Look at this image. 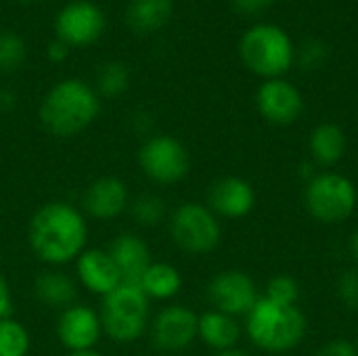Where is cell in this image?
I'll use <instances>...</instances> for the list:
<instances>
[{"instance_id": "9a60e30c", "label": "cell", "mask_w": 358, "mask_h": 356, "mask_svg": "<svg viewBox=\"0 0 358 356\" xmlns=\"http://www.w3.org/2000/svg\"><path fill=\"white\" fill-rule=\"evenodd\" d=\"M73 266H76L78 285L99 298H105L107 294H111L115 287H120L124 283L120 269L115 266L107 248L105 250L103 248H86L78 256Z\"/></svg>"}, {"instance_id": "2e32d148", "label": "cell", "mask_w": 358, "mask_h": 356, "mask_svg": "<svg viewBox=\"0 0 358 356\" xmlns=\"http://www.w3.org/2000/svg\"><path fill=\"white\" fill-rule=\"evenodd\" d=\"M206 206L218 216L227 220L245 218L256 206V191L252 183L241 176H222L212 183L208 191Z\"/></svg>"}, {"instance_id": "d590c367", "label": "cell", "mask_w": 358, "mask_h": 356, "mask_svg": "<svg viewBox=\"0 0 358 356\" xmlns=\"http://www.w3.org/2000/svg\"><path fill=\"white\" fill-rule=\"evenodd\" d=\"M67 356H105L99 350H84V353H67Z\"/></svg>"}, {"instance_id": "f1b7e54d", "label": "cell", "mask_w": 358, "mask_h": 356, "mask_svg": "<svg viewBox=\"0 0 358 356\" xmlns=\"http://www.w3.org/2000/svg\"><path fill=\"white\" fill-rule=\"evenodd\" d=\"M338 298L340 302L350 308V311H358V269H348L340 275L338 279Z\"/></svg>"}, {"instance_id": "ac0fdd59", "label": "cell", "mask_w": 358, "mask_h": 356, "mask_svg": "<svg viewBox=\"0 0 358 356\" xmlns=\"http://www.w3.org/2000/svg\"><path fill=\"white\" fill-rule=\"evenodd\" d=\"M78 281L76 277L59 271L46 269L34 279V294L40 304L52 311H65L67 306L76 304L78 300Z\"/></svg>"}, {"instance_id": "8d00e7d4", "label": "cell", "mask_w": 358, "mask_h": 356, "mask_svg": "<svg viewBox=\"0 0 358 356\" xmlns=\"http://www.w3.org/2000/svg\"><path fill=\"white\" fill-rule=\"evenodd\" d=\"M19 2H23V4H31V2H38V0H19Z\"/></svg>"}, {"instance_id": "d6986e66", "label": "cell", "mask_w": 358, "mask_h": 356, "mask_svg": "<svg viewBox=\"0 0 358 356\" xmlns=\"http://www.w3.org/2000/svg\"><path fill=\"white\" fill-rule=\"evenodd\" d=\"M241 338V325L235 317L218 311H206L197 321V340H201L210 350L224 353L233 350Z\"/></svg>"}, {"instance_id": "484cf974", "label": "cell", "mask_w": 358, "mask_h": 356, "mask_svg": "<svg viewBox=\"0 0 358 356\" xmlns=\"http://www.w3.org/2000/svg\"><path fill=\"white\" fill-rule=\"evenodd\" d=\"M25 61V42L13 31L0 34V71H15Z\"/></svg>"}, {"instance_id": "836d02e7", "label": "cell", "mask_w": 358, "mask_h": 356, "mask_svg": "<svg viewBox=\"0 0 358 356\" xmlns=\"http://www.w3.org/2000/svg\"><path fill=\"white\" fill-rule=\"evenodd\" d=\"M350 252H352V258L358 262V229L352 233V239H350Z\"/></svg>"}, {"instance_id": "8fae6325", "label": "cell", "mask_w": 358, "mask_h": 356, "mask_svg": "<svg viewBox=\"0 0 358 356\" xmlns=\"http://www.w3.org/2000/svg\"><path fill=\"white\" fill-rule=\"evenodd\" d=\"M57 338L67 353L96 350L103 338V325L99 311L86 304H71L57 317Z\"/></svg>"}, {"instance_id": "9c48e42d", "label": "cell", "mask_w": 358, "mask_h": 356, "mask_svg": "<svg viewBox=\"0 0 358 356\" xmlns=\"http://www.w3.org/2000/svg\"><path fill=\"white\" fill-rule=\"evenodd\" d=\"M206 294L214 311L235 319L248 317L260 300L258 285L243 271H222L214 275L206 287Z\"/></svg>"}, {"instance_id": "30bf717a", "label": "cell", "mask_w": 358, "mask_h": 356, "mask_svg": "<svg viewBox=\"0 0 358 356\" xmlns=\"http://www.w3.org/2000/svg\"><path fill=\"white\" fill-rule=\"evenodd\" d=\"M199 315L182 304H168L149 325V338L159 353L176 355L187 350L197 340Z\"/></svg>"}, {"instance_id": "1f68e13d", "label": "cell", "mask_w": 358, "mask_h": 356, "mask_svg": "<svg viewBox=\"0 0 358 356\" xmlns=\"http://www.w3.org/2000/svg\"><path fill=\"white\" fill-rule=\"evenodd\" d=\"M15 311V300H13V290L8 279L0 273V321L13 317Z\"/></svg>"}, {"instance_id": "4316f807", "label": "cell", "mask_w": 358, "mask_h": 356, "mask_svg": "<svg viewBox=\"0 0 358 356\" xmlns=\"http://www.w3.org/2000/svg\"><path fill=\"white\" fill-rule=\"evenodd\" d=\"M264 298H268L273 302H279V304H294V306H298L300 283L294 277H289V275H275L266 283Z\"/></svg>"}, {"instance_id": "52a82bcc", "label": "cell", "mask_w": 358, "mask_h": 356, "mask_svg": "<svg viewBox=\"0 0 358 356\" xmlns=\"http://www.w3.org/2000/svg\"><path fill=\"white\" fill-rule=\"evenodd\" d=\"M304 204L315 220L323 225H340L355 214L358 191L348 176L325 170L306 183Z\"/></svg>"}, {"instance_id": "3957f363", "label": "cell", "mask_w": 358, "mask_h": 356, "mask_svg": "<svg viewBox=\"0 0 358 356\" xmlns=\"http://www.w3.org/2000/svg\"><path fill=\"white\" fill-rule=\"evenodd\" d=\"M306 329V317L298 306L279 304L264 296H260L245 317V334L250 342L271 355H283L298 348Z\"/></svg>"}, {"instance_id": "4fadbf2b", "label": "cell", "mask_w": 358, "mask_h": 356, "mask_svg": "<svg viewBox=\"0 0 358 356\" xmlns=\"http://www.w3.org/2000/svg\"><path fill=\"white\" fill-rule=\"evenodd\" d=\"M130 206L128 185L117 176H99L90 180L80 197V210L86 218L111 222Z\"/></svg>"}, {"instance_id": "8992f818", "label": "cell", "mask_w": 358, "mask_h": 356, "mask_svg": "<svg viewBox=\"0 0 358 356\" xmlns=\"http://www.w3.org/2000/svg\"><path fill=\"white\" fill-rule=\"evenodd\" d=\"M172 243L189 256L212 254L222 239L220 218L199 201H182L168 216Z\"/></svg>"}, {"instance_id": "74e56055", "label": "cell", "mask_w": 358, "mask_h": 356, "mask_svg": "<svg viewBox=\"0 0 358 356\" xmlns=\"http://www.w3.org/2000/svg\"><path fill=\"white\" fill-rule=\"evenodd\" d=\"M355 346H357V350H358V338H357V342H355Z\"/></svg>"}, {"instance_id": "7c38bea8", "label": "cell", "mask_w": 358, "mask_h": 356, "mask_svg": "<svg viewBox=\"0 0 358 356\" xmlns=\"http://www.w3.org/2000/svg\"><path fill=\"white\" fill-rule=\"evenodd\" d=\"M256 107L260 115L273 126L294 124L304 109L302 92L285 78L264 80L256 92Z\"/></svg>"}, {"instance_id": "d6a6232c", "label": "cell", "mask_w": 358, "mask_h": 356, "mask_svg": "<svg viewBox=\"0 0 358 356\" xmlns=\"http://www.w3.org/2000/svg\"><path fill=\"white\" fill-rule=\"evenodd\" d=\"M46 55H48V59L50 61H57V63H61L67 55H69V46L63 42V40H55V42H50L48 44V48H46Z\"/></svg>"}, {"instance_id": "6da1fadb", "label": "cell", "mask_w": 358, "mask_h": 356, "mask_svg": "<svg viewBox=\"0 0 358 356\" xmlns=\"http://www.w3.org/2000/svg\"><path fill=\"white\" fill-rule=\"evenodd\" d=\"M27 243L31 254L50 269L71 264L88 248V218L80 206L52 199L31 214Z\"/></svg>"}, {"instance_id": "7a4b0ae2", "label": "cell", "mask_w": 358, "mask_h": 356, "mask_svg": "<svg viewBox=\"0 0 358 356\" xmlns=\"http://www.w3.org/2000/svg\"><path fill=\"white\" fill-rule=\"evenodd\" d=\"M101 113L99 92L78 80L67 78L57 82L40 103V124L57 138H73L88 130Z\"/></svg>"}, {"instance_id": "5bb4252c", "label": "cell", "mask_w": 358, "mask_h": 356, "mask_svg": "<svg viewBox=\"0 0 358 356\" xmlns=\"http://www.w3.org/2000/svg\"><path fill=\"white\" fill-rule=\"evenodd\" d=\"M105 29L103 10L88 0H76L61 8L57 17V38L71 46L92 44Z\"/></svg>"}, {"instance_id": "7402d4cb", "label": "cell", "mask_w": 358, "mask_h": 356, "mask_svg": "<svg viewBox=\"0 0 358 356\" xmlns=\"http://www.w3.org/2000/svg\"><path fill=\"white\" fill-rule=\"evenodd\" d=\"M172 10V0H130L126 21L138 34H153L170 21Z\"/></svg>"}, {"instance_id": "603a6c76", "label": "cell", "mask_w": 358, "mask_h": 356, "mask_svg": "<svg viewBox=\"0 0 358 356\" xmlns=\"http://www.w3.org/2000/svg\"><path fill=\"white\" fill-rule=\"evenodd\" d=\"M128 212L132 216V220L138 227L151 229L162 225L164 220H168L170 212H168V204L162 195L157 193H141L134 199H130Z\"/></svg>"}, {"instance_id": "83f0119b", "label": "cell", "mask_w": 358, "mask_h": 356, "mask_svg": "<svg viewBox=\"0 0 358 356\" xmlns=\"http://www.w3.org/2000/svg\"><path fill=\"white\" fill-rule=\"evenodd\" d=\"M329 57V46L327 42L319 38L306 40L300 48H296V63L304 69H317L321 67Z\"/></svg>"}, {"instance_id": "f546056e", "label": "cell", "mask_w": 358, "mask_h": 356, "mask_svg": "<svg viewBox=\"0 0 358 356\" xmlns=\"http://www.w3.org/2000/svg\"><path fill=\"white\" fill-rule=\"evenodd\" d=\"M231 2L233 8L245 17H260L275 4V0H231Z\"/></svg>"}, {"instance_id": "5b68a950", "label": "cell", "mask_w": 358, "mask_h": 356, "mask_svg": "<svg viewBox=\"0 0 358 356\" xmlns=\"http://www.w3.org/2000/svg\"><path fill=\"white\" fill-rule=\"evenodd\" d=\"M101 300L99 317L105 338L126 346L149 334L151 300L145 296L138 283H122Z\"/></svg>"}, {"instance_id": "e0dca14e", "label": "cell", "mask_w": 358, "mask_h": 356, "mask_svg": "<svg viewBox=\"0 0 358 356\" xmlns=\"http://www.w3.org/2000/svg\"><path fill=\"white\" fill-rule=\"evenodd\" d=\"M124 283H138L153 262L149 243L136 233H120L107 248Z\"/></svg>"}, {"instance_id": "4dcf8cb0", "label": "cell", "mask_w": 358, "mask_h": 356, "mask_svg": "<svg viewBox=\"0 0 358 356\" xmlns=\"http://www.w3.org/2000/svg\"><path fill=\"white\" fill-rule=\"evenodd\" d=\"M317 356H358L357 346L355 342H348V340H334L329 344H325Z\"/></svg>"}, {"instance_id": "e575fe53", "label": "cell", "mask_w": 358, "mask_h": 356, "mask_svg": "<svg viewBox=\"0 0 358 356\" xmlns=\"http://www.w3.org/2000/svg\"><path fill=\"white\" fill-rule=\"evenodd\" d=\"M214 356H250L245 355V353H241V350H237V348H233V350H224V353H216Z\"/></svg>"}, {"instance_id": "ffe728a7", "label": "cell", "mask_w": 358, "mask_h": 356, "mask_svg": "<svg viewBox=\"0 0 358 356\" xmlns=\"http://www.w3.org/2000/svg\"><path fill=\"white\" fill-rule=\"evenodd\" d=\"M346 147H348L346 132L342 130V126L334 122L319 124L310 132V138H308V151H310L313 162L325 170L338 166L344 159Z\"/></svg>"}, {"instance_id": "277c9868", "label": "cell", "mask_w": 358, "mask_h": 356, "mask_svg": "<svg viewBox=\"0 0 358 356\" xmlns=\"http://www.w3.org/2000/svg\"><path fill=\"white\" fill-rule=\"evenodd\" d=\"M243 65L262 80L283 78L296 65V44L277 23H256L239 40Z\"/></svg>"}, {"instance_id": "cb8c5ba5", "label": "cell", "mask_w": 358, "mask_h": 356, "mask_svg": "<svg viewBox=\"0 0 358 356\" xmlns=\"http://www.w3.org/2000/svg\"><path fill=\"white\" fill-rule=\"evenodd\" d=\"M31 336L15 317L0 321V356H29Z\"/></svg>"}, {"instance_id": "d4e9b609", "label": "cell", "mask_w": 358, "mask_h": 356, "mask_svg": "<svg viewBox=\"0 0 358 356\" xmlns=\"http://www.w3.org/2000/svg\"><path fill=\"white\" fill-rule=\"evenodd\" d=\"M128 86H130V71L120 61L105 63L96 73V88L94 90L99 92V97L101 94L109 97V99L120 97L128 90Z\"/></svg>"}, {"instance_id": "ba28073f", "label": "cell", "mask_w": 358, "mask_h": 356, "mask_svg": "<svg viewBox=\"0 0 358 356\" xmlns=\"http://www.w3.org/2000/svg\"><path fill=\"white\" fill-rule=\"evenodd\" d=\"M138 168L155 185L172 187L187 178L191 155L182 141L172 134H153L138 149Z\"/></svg>"}, {"instance_id": "44dd1931", "label": "cell", "mask_w": 358, "mask_h": 356, "mask_svg": "<svg viewBox=\"0 0 358 356\" xmlns=\"http://www.w3.org/2000/svg\"><path fill=\"white\" fill-rule=\"evenodd\" d=\"M138 287L145 292V296L153 302H168L176 298L182 290V275L180 271L170 262H151V266L145 271V275L138 281Z\"/></svg>"}]
</instances>
